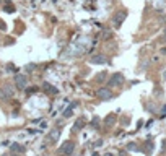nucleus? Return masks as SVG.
<instances>
[{"mask_svg":"<svg viewBox=\"0 0 166 156\" xmlns=\"http://www.w3.org/2000/svg\"><path fill=\"white\" fill-rule=\"evenodd\" d=\"M73 148H75V143H73V142H65L62 146L59 148V153H60L62 156H68L70 153L73 151Z\"/></svg>","mask_w":166,"mask_h":156,"instance_id":"f257e3e1","label":"nucleus"},{"mask_svg":"<svg viewBox=\"0 0 166 156\" xmlns=\"http://www.w3.org/2000/svg\"><path fill=\"white\" fill-rule=\"evenodd\" d=\"M122 81H124V76H122L121 73H116V75H112L111 78H109L108 85L109 86H117V85H121Z\"/></svg>","mask_w":166,"mask_h":156,"instance_id":"f03ea898","label":"nucleus"},{"mask_svg":"<svg viewBox=\"0 0 166 156\" xmlns=\"http://www.w3.org/2000/svg\"><path fill=\"white\" fill-rule=\"evenodd\" d=\"M96 96H98L99 99H109V98L112 96V94L109 93V89L101 88V89H98V91H96Z\"/></svg>","mask_w":166,"mask_h":156,"instance_id":"7ed1b4c3","label":"nucleus"},{"mask_svg":"<svg viewBox=\"0 0 166 156\" xmlns=\"http://www.w3.org/2000/svg\"><path fill=\"white\" fill-rule=\"evenodd\" d=\"M26 83H28V80L25 78V76H16V85H18V88H25L26 86Z\"/></svg>","mask_w":166,"mask_h":156,"instance_id":"20e7f679","label":"nucleus"},{"mask_svg":"<svg viewBox=\"0 0 166 156\" xmlns=\"http://www.w3.org/2000/svg\"><path fill=\"white\" fill-rule=\"evenodd\" d=\"M91 62L93 63H104L106 62V57H104V55H93V57H91Z\"/></svg>","mask_w":166,"mask_h":156,"instance_id":"39448f33","label":"nucleus"},{"mask_svg":"<svg viewBox=\"0 0 166 156\" xmlns=\"http://www.w3.org/2000/svg\"><path fill=\"white\" fill-rule=\"evenodd\" d=\"M42 88L47 89V93H51V94L57 93V88H55V86H52V85H49V83H44V85H42Z\"/></svg>","mask_w":166,"mask_h":156,"instance_id":"423d86ee","label":"nucleus"},{"mask_svg":"<svg viewBox=\"0 0 166 156\" xmlns=\"http://www.w3.org/2000/svg\"><path fill=\"white\" fill-rule=\"evenodd\" d=\"M59 135H60V132H59L57 129L52 130V132L49 134V140H52V142H57V140H59Z\"/></svg>","mask_w":166,"mask_h":156,"instance_id":"0eeeda50","label":"nucleus"},{"mask_svg":"<svg viewBox=\"0 0 166 156\" xmlns=\"http://www.w3.org/2000/svg\"><path fill=\"white\" fill-rule=\"evenodd\" d=\"M12 151H15V153H25V146H21V145H12Z\"/></svg>","mask_w":166,"mask_h":156,"instance_id":"6e6552de","label":"nucleus"},{"mask_svg":"<svg viewBox=\"0 0 166 156\" xmlns=\"http://www.w3.org/2000/svg\"><path fill=\"white\" fill-rule=\"evenodd\" d=\"M81 125H85V121H83V119H78V121L75 122V127H73V130H75V132H78V129H80Z\"/></svg>","mask_w":166,"mask_h":156,"instance_id":"1a4fd4ad","label":"nucleus"},{"mask_svg":"<svg viewBox=\"0 0 166 156\" xmlns=\"http://www.w3.org/2000/svg\"><path fill=\"white\" fill-rule=\"evenodd\" d=\"M124 18H126V13H124V12H122V13H119L116 16V25H119V23H121V20H124Z\"/></svg>","mask_w":166,"mask_h":156,"instance_id":"9d476101","label":"nucleus"},{"mask_svg":"<svg viewBox=\"0 0 166 156\" xmlns=\"http://www.w3.org/2000/svg\"><path fill=\"white\" fill-rule=\"evenodd\" d=\"M73 107H75V104H72V106L68 107L67 111L64 112V117H68V116H70V114H72V109H73Z\"/></svg>","mask_w":166,"mask_h":156,"instance_id":"9b49d317","label":"nucleus"},{"mask_svg":"<svg viewBox=\"0 0 166 156\" xmlns=\"http://www.w3.org/2000/svg\"><path fill=\"white\" fill-rule=\"evenodd\" d=\"M36 91H38V88H36V86H33V88H29V89H28L26 93H28V94H33V93H36Z\"/></svg>","mask_w":166,"mask_h":156,"instance_id":"f8f14e48","label":"nucleus"},{"mask_svg":"<svg viewBox=\"0 0 166 156\" xmlns=\"http://www.w3.org/2000/svg\"><path fill=\"white\" fill-rule=\"evenodd\" d=\"M34 68H36V65H34V63H29V65L26 67V70H28V72H31V70H34Z\"/></svg>","mask_w":166,"mask_h":156,"instance_id":"ddd939ff","label":"nucleus"},{"mask_svg":"<svg viewBox=\"0 0 166 156\" xmlns=\"http://www.w3.org/2000/svg\"><path fill=\"white\" fill-rule=\"evenodd\" d=\"M7 10H8V12H13V7H12V5L8 3V5H7Z\"/></svg>","mask_w":166,"mask_h":156,"instance_id":"4468645a","label":"nucleus"},{"mask_svg":"<svg viewBox=\"0 0 166 156\" xmlns=\"http://www.w3.org/2000/svg\"><path fill=\"white\" fill-rule=\"evenodd\" d=\"M93 156H99V155H93Z\"/></svg>","mask_w":166,"mask_h":156,"instance_id":"2eb2a0df","label":"nucleus"},{"mask_svg":"<svg viewBox=\"0 0 166 156\" xmlns=\"http://www.w3.org/2000/svg\"><path fill=\"white\" fill-rule=\"evenodd\" d=\"M0 2H2V0H0Z\"/></svg>","mask_w":166,"mask_h":156,"instance_id":"dca6fc26","label":"nucleus"}]
</instances>
